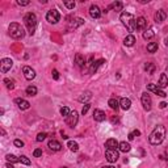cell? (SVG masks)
<instances>
[{"mask_svg":"<svg viewBox=\"0 0 168 168\" xmlns=\"http://www.w3.org/2000/svg\"><path fill=\"white\" fill-rule=\"evenodd\" d=\"M164 138H165V128L163 125H158L153 130V133L150 134L149 142L151 144H154V146H159L160 143H163Z\"/></svg>","mask_w":168,"mask_h":168,"instance_id":"cell-1","label":"cell"},{"mask_svg":"<svg viewBox=\"0 0 168 168\" xmlns=\"http://www.w3.org/2000/svg\"><path fill=\"white\" fill-rule=\"evenodd\" d=\"M24 21H25V25L28 26V30H29V34L33 36L36 32V28H37V16L34 13H26L24 16Z\"/></svg>","mask_w":168,"mask_h":168,"instance_id":"cell-2","label":"cell"},{"mask_svg":"<svg viewBox=\"0 0 168 168\" xmlns=\"http://www.w3.org/2000/svg\"><path fill=\"white\" fill-rule=\"evenodd\" d=\"M120 20H121L122 24L128 28L129 32H134V30H135V19H134V16L131 15V13H129V12L121 13Z\"/></svg>","mask_w":168,"mask_h":168,"instance_id":"cell-3","label":"cell"},{"mask_svg":"<svg viewBox=\"0 0 168 168\" xmlns=\"http://www.w3.org/2000/svg\"><path fill=\"white\" fill-rule=\"evenodd\" d=\"M9 36L13 38V40H21L22 37H24V28H22L20 24H17V22H12V24L9 25Z\"/></svg>","mask_w":168,"mask_h":168,"instance_id":"cell-4","label":"cell"},{"mask_svg":"<svg viewBox=\"0 0 168 168\" xmlns=\"http://www.w3.org/2000/svg\"><path fill=\"white\" fill-rule=\"evenodd\" d=\"M46 20L50 24H56V22L60 20V15L56 9H51L46 13Z\"/></svg>","mask_w":168,"mask_h":168,"instance_id":"cell-5","label":"cell"},{"mask_svg":"<svg viewBox=\"0 0 168 168\" xmlns=\"http://www.w3.org/2000/svg\"><path fill=\"white\" fill-rule=\"evenodd\" d=\"M140 103L143 105L144 110H151V106H153V100L150 97V95L147 92L142 93V97H140Z\"/></svg>","mask_w":168,"mask_h":168,"instance_id":"cell-6","label":"cell"},{"mask_svg":"<svg viewBox=\"0 0 168 168\" xmlns=\"http://www.w3.org/2000/svg\"><path fill=\"white\" fill-rule=\"evenodd\" d=\"M12 66H13V60L11 58H3L0 60V71L5 74L7 71H9Z\"/></svg>","mask_w":168,"mask_h":168,"instance_id":"cell-7","label":"cell"},{"mask_svg":"<svg viewBox=\"0 0 168 168\" xmlns=\"http://www.w3.org/2000/svg\"><path fill=\"white\" fill-rule=\"evenodd\" d=\"M78 120H79V113L76 110H74V112H71L66 117V124L69 126H71V128H74L75 125L78 124Z\"/></svg>","mask_w":168,"mask_h":168,"instance_id":"cell-8","label":"cell"},{"mask_svg":"<svg viewBox=\"0 0 168 168\" xmlns=\"http://www.w3.org/2000/svg\"><path fill=\"white\" fill-rule=\"evenodd\" d=\"M105 158L109 163H116L118 160V151L117 150H106L105 151Z\"/></svg>","mask_w":168,"mask_h":168,"instance_id":"cell-9","label":"cell"},{"mask_svg":"<svg viewBox=\"0 0 168 168\" xmlns=\"http://www.w3.org/2000/svg\"><path fill=\"white\" fill-rule=\"evenodd\" d=\"M22 74H24L26 80H33L36 78V71L32 67H29V66H24L22 67Z\"/></svg>","mask_w":168,"mask_h":168,"instance_id":"cell-10","label":"cell"},{"mask_svg":"<svg viewBox=\"0 0 168 168\" xmlns=\"http://www.w3.org/2000/svg\"><path fill=\"white\" fill-rule=\"evenodd\" d=\"M147 89L151 91V92H154L155 95H158V96H160V97L167 96V93H165L164 91H163L162 88H159L158 85H155V84H147Z\"/></svg>","mask_w":168,"mask_h":168,"instance_id":"cell-11","label":"cell"},{"mask_svg":"<svg viewBox=\"0 0 168 168\" xmlns=\"http://www.w3.org/2000/svg\"><path fill=\"white\" fill-rule=\"evenodd\" d=\"M89 15L92 19H100V16H101V11H100V8L97 5H91L89 8Z\"/></svg>","mask_w":168,"mask_h":168,"instance_id":"cell-12","label":"cell"},{"mask_svg":"<svg viewBox=\"0 0 168 168\" xmlns=\"http://www.w3.org/2000/svg\"><path fill=\"white\" fill-rule=\"evenodd\" d=\"M15 103L17 104V106H19L21 110H26V109L30 108V104H29V101H26V100H24V99H16Z\"/></svg>","mask_w":168,"mask_h":168,"instance_id":"cell-13","label":"cell"},{"mask_svg":"<svg viewBox=\"0 0 168 168\" xmlns=\"http://www.w3.org/2000/svg\"><path fill=\"white\" fill-rule=\"evenodd\" d=\"M93 118H95V121H97V122L105 121V112L100 110V109H95V112H93Z\"/></svg>","mask_w":168,"mask_h":168,"instance_id":"cell-14","label":"cell"},{"mask_svg":"<svg viewBox=\"0 0 168 168\" xmlns=\"http://www.w3.org/2000/svg\"><path fill=\"white\" fill-rule=\"evenodd\" d=\"M47 147H49L50 150H53V151H60V150H62V144H60L58 140H55V139L49 140Z\"/></svg>","mask_w":168,"mask_h":168,"instance_id":"cell-15","label":"cell"},{"mask_svg":"<svg viewBox=\"0 0 168 168\" xmlns=\"http://www.w3.org/2000/svg\"><path fill=\"white\" fill-rule=\"evenodd\" d=\"M146 25H147V21L144 17H138L135 20V30H142V29L146 28Z\"/></svg>","mask_w":168,"mask_h":168,"instance_id":"cell-16","label":"cell"},{"mask_svg":"<svg viewBox=\"0 0 168 168\" xmlns=\"http://www.w3.org/2000/svg\"><path fill=\"white\" fill-rule=\"evenodd\" d=\"M118 142L114 139V138H110V139H108L105 142V147L106 150H117L118 149Z\"/></svg>","mask_w":168,"mask_h":168,"instance_id":"cell-17","label":"cell"},{"mask_svg":"<svg viewBox=\"0 0 168 168\" xmlns=\"http://www.w3.org/2000/svg\"><path fill=\"white\" fill-rule=\"evenodd\" d=\"M165 19H167V12H165L164 9L156 11V13H155V21L156 22H163Z\"/></svg>","mask_w":168,"mask_h":168,"instance_id":"cell-18","label":"cell"},{"mask_svg":"<svg viewBox=\"0 0 168 168\" xmlns=\"http://www.w3.org/2000/svg\"><path fill=\"white\" fill-rule=\"evenodd\" d=\"M92 99V92H89V91H85V92H83V93L79 96V101L80 103H84V104H88V101Z\"/></svg>","mask_w":168,"mask_h":168,"instance_id":"cell-19","label":"cell"},{"mask_svg":"<svg viewBox=\"0 0 168 168\" xmlns=\"http://www.w3.org/2000/svg\"><path fill=\"white\" fill-rule=\"evenodd\" d=\"M104 63H105V59H99L97 62H93L89 67V74H95L97 71V69H99L100 66H103Z\"/></svg>","mask_w":168,"mask_h":168,"instance_id":"cell-20","label":"cell"},{"mask_svg":"<svg viewBox=\"0 0 168 168\" xmlns=\"http://www.w3.org/2000/svg\"><path fill=\"white\" fill-rule=\"evenodd\" d=\"M158 87L159 88H165L168 87V76L165 74H162L160 78H159V81H158Z\"/></svg>","mask_w":168,"mask_h":168,"instance_id":"cell-21","label":"cell"},{"mask_svg":"<svg viewBox=\"0 0 168 168\" xmlns=\"http://www.w3.org/2000/svg\"><path fill=\"white\" fill-rule=\"evenodd\" d=\"M120 106H121L124 110H129L131 106V101L130 99H128V97H124V99L120 100Z\"/></svg>","mask_w":168,"mask_h":168,"instance_id":"cell-22","label":"cell"},{"mask_svg":"<svg viewBox=\"0 0 168 168\" xmlns=\"http://www.w3.org/2000/svg\"><path fill=\"white\" fill-rule=\"evenodd\" d=\"M75 63H76V66L78 67H84V65H85V58H84L81 54H76L75 55Z\"/></svg>","mask_w":168,"mask_h":168,"instance_id":"cell-23","label":"cell"},{"mask_svg":"<svg viewBox=\"0 0 168 168\" xmlns=\"http://www.w3.org/2000/svg\"><path fill=\"white\" fill-rule=\"evenodd\" d=\"M108 105L113 109V110H117L120 108V100L116 99V97H112V99H109L108 101Z\"/></svg>","mask_w":168,"mask_h":168,"instance_id":"cell-24","label":"cell"},{"mask_svg":"<svg viewBox=\"0 0 168 168\" xmlns=\"http://www.w3.org/2000/svg\"><path fill=\"white\" fill-rule=\"evenodd\" d=\"M135 44V37H134L133 34H129L125 37L124 40V45L125 46H133V45Z\"/></svg>","mask_w":168,"mask_h":168,"instance_id":"cell-25","label":"cell"},{"mask_svg":"<svg viewBox=\"0 0 168 168\" xmlns=\"http://www.w3.org/2000/svg\"><path fill=\"white\" fill-rule=\"evenodd\" d=\"M109 8L116 11V12H120V11H122V8H124V3H121V1H114V3H112L109 5Z\"/></svg>","mask_w":168,"mask_h":168,"instance_id":"cell-26","label":"cell"},{"mask_svg":"<svg viewBox=\"0 0 168 168\" xmlns=\"http://www.w3.org/2000/svg\"><path fill=\"white\" fill-rule=\"evenodd\" d=\"M130 144L128 143V142H120V144H118V150L120 151H121V153H129V151H130Z\"/></svg>","mask_w":168,"mask_h":168,"instance_id":"cell-27","label":"cell"},{"mask_svg":"<svg viewBox=\"0 0 168 168\" xmlns=\"http://www.w3.org/2000/svg\"><path fill=\"white\" fill-rule=\"evenodd\" d=\"M83 24H84V20L80 19V17H76V19H74L71 21V28L76 29L78 26H80V25H83Z\"/></svg>","mask_w":168,"mask_h":168,"instance_id":"cell-28","label":"cell"},{"mask_svg":"<svg viewBox=\"0 0 168 168\" xmlns=\"http://www.w3.org/2000/svg\"><path fill=\"white\" fill-rule=\"evenodd\" d=\"M25 92H26L28 96H36V95H37V88H36L34 85H29V87H26Z\"/></svg>","mask_w":168,"mask_h":168,"instance_id":"cell-29","label":"cell"},{"mask_svg":"<svg viewBox=\"0 0 168 168\" xmlns=\"http://www.w3.org/2000/svg\"><path fill=\"white\" fill-rule=\"evenodd\" d=\"M67 147H69L71 151H74V153H76L79 150V144L75 142V140H69V143H67Z\"/></svg>","mask_w":168,"mask_h":168,"instance_id":"cell-30","label":"cell"},{"mask_svg":"<svg viewBox=\"0 0 168 168\" xmlns=\"http://www.w3.org/2000/svg\"><path fill=\"white\" fill-rule=\"evenodd\" d=\"M144 70L147 71V74L153 75L154 72H155V65H153V63H146V66H144Z\"/></svg>","mask_w":168,"mask_h":168,"instance_id":"cell-31","label":"cell"},{"mask_svg":"<svg viewBox=\"0 0 168 168\" xmlns=\"http://www.w3.org/2000/svg\"><path fill=\"white\" fill-rule=\"evenodd\" d=\"M158 50V42H151V44L147 45V51L149 53H155Z\"/></svg>","mask_w":168,"mask_h":168,"instance_id":"cell-32","label":"cell"},{"mask_svg":"<svg viewBox=\"0 0 168 168\" xmlns=\"http://www.w3.org/2000/svg\"><path fill=\"white\" fill-rule=\"evenodd\" d=\"M4 83H5L7 88L9 91H12L13 88H15V80H13V79H4Z\"/></svg>","mask_w":168,"mask_h":168,"instance_id":"cell-33","label":"cell"},{"mask_svg":"<svg viewBox=\"0 0 168 168\" xmlns=\"http://www.w3.org/2000/svg\"><path fill=\"white\" fill-rule=\"evenodd\" d=\"M5 158H7V162H8V163H17V162H20V158L12 155V154H8Z\"/></svg>","mask_w":168,"mask_h":168,"instance_id":"cell-34","label":"cell"},{"mask_svg":"<svg viewBox=\"0 0 168 168\" xmlns=\"http://www.w3.org/2000/svg\"><path fill=\"white\" fill-rule=\"evenodd\" d=\"M154 34H155V33H154L153 29H149V30H146L143 33V38H144V40H150V38L154 37Z\"/></svg>","mask_w":168,"mask_h":168,"instance_id":"cell-35","label":"cell"},{"mask_svg":"<svg viewBox=\"0 0 168 168\" xmlns=\"http://www.w3.org/2000/svg\"><path fill=\"white\" fill-rule=\"evenodd\" d=\"M20 163H21V164H25V165H30V160H29V158H26L25 155L20 156Z\"/></svg>","mask_w":168,"mask_h":168,"instance_id":"cell-36","label":"cell"},{"mask_svg":"<svg viewBox=\"0 0 168 168\" xmlns=\"http://www.w3.org/2000/svg\"><path fill=\"white\" fill-rule=\"evenodd\" d=\"M70 113H71V110H70L67 106H63V108H60V114H62L63 117H67Z\"/></svg>","mask_w":168,"mask_h":168,"instance_id":"cell-37","label":"cell"},{"mask_svg":"<svg viewBox=\"0 0 168 168\" xmlns=\"http://www.w3.org/2000/svg\"><path fill=\"white\" fill-rule=\"evenodd\" d=\"M63 4H65V5L69 9H74V8H75V1H70V0H65V1H63Z\"/></svg>","mask_w":168,"mask_h":168,"instance_id":"cell-38","label":"cell"},{"mask_svg":"<svg viewBox=\"0 0 168 168\" xmlns=\"http://www.w3.org/2000/svg\"><path fill=\"white\" fill-rule=\"evenodd\" d=\"M46 137H47V134H46V133H40V134L37 135V138H36V139H37V142H42V140H44Z\"/></svg>","mask_w":168,"mask_h":168,"instance_id":"cell-39","label":"cell"},{"mask_svg":"<svg viewBox=\"0 0 168 168\" xmlns=\"http://www.w3.org/2000/svg\"><path fill=\"white\" fill-rule=\"evenodd\" d=\"M41 155H42V150L41 149H36L34 151H33V156H34V158H40Z\"/></svg>","mask_w":168,"mask_h":168,"instance_id":"cell-40","label":"cell"},{"mask_svg":"<svg viewBox=\"0 0 168 168\" xmlns=\"http://www.w3.org/2000/svg\"><path fill=\"white\" fill-rule=\"evenodd\" d=\"M13 143H15L16 147H24V142H22V140H20V139H15V142H13Z\"/></svg>","mask_w":168,"mask_h":168,"instance_id":"cell-41","label":"cell"},{"mask_svg":"<svg viewBox=\"0 0 168 168\" xmlns=\"http://www.w3.org/2000/svg\"><path fill=\"white\" fill-rule=\"evenodd\" d=\"M53 78H54V80H59V72L56 71V70H53Z\"/></svg>","mask_w":168,"mask_h":168,"instance_id":"cell-42","label":"cell"},{"mask_svg":"<svg viewBox=\"0 0 168 168\" xmlns=\"http://www.w3.org/2000/svg\"><path fill=\"white\" fill-rule=\"evenodd\" d=\"M89 104H84V106H83V109H81V113H83V114H85V113L88 112V110H89Z\"/></svg>","mask_w":168,"mask_h":168,"instance_id":"cell-43","label":"cell"},{"mask_svg":"<svg viewBox=\"0 0 168 168\" xmlns=\"http://www.w3.org/2000/svg\"><path fill=\"white\" fill-rule=\"evenodd\" d=\"M17 4L21 7H25V5H29L30 4V1H28V0H25V1H21V0H17Z\"/></svg>","mask_w":168,"mask_h":168,"instance_id":"cell-44","label":"cell"},{"mask_svg":"<svg viewBox=\"0 0 168 168\" xmlns=\"http://www.w3.org/2000/svg\"><path fill=\"white\" fill-rule=\"evenodd\" d=\"M131 133H133L134 137H138V135H140V131L139 130H134V131H131Z\"/></svg>","mask_w":168,"mask_h":168,"instance_id":"cell-45","label":"cell"},{"mask_svg":"<svg viewBox=\"0 0 168 168\" xmlns=\"http://www.w3.org/2000/svg\"><path fill=\"white\" fill-rule=\"evenodd\" d=\"M159 106H160L162 109H164L165 106H167V103H164V101H163V103H160V104H159Z\"/></svg>","mask_w":168,"mask_h":168,"instance_id":"cell-46","label":"cell"},{"mask_svg":"<svg viewBox=\"0 0 168 168\" xmlns=\"http://www.w3.org/2000/svg\"><path fill=\"white\" fill-rule=\"evenodd\" d=\"M129 139H130V140H133V139H134V135H133V133H130V134H129Z\"/></svg>","mask_w":168,"mask_h":168,"instance_id":"cell-47","label":"cell"},{"mask_svg":"<svg viewBox=\"0 0 168 168\" xmlns=\"http://www.w3.org/2000/svg\"><path fill=\"white\" fill-rule=\"evenodd\" d=\"M7 168H15V167H13L11 163H7Z\"/></svg>","mask_w":168,"mask_h":168,"instance_id":"cell-48","label":"cell"},{"mask_svg":"<svg viewBox=\"0 0 168 168\" xmlns=\"http://www.w3.org/2000/svg\"><path fill=\"white\" fill-rule=\"evenodd\" d=\"M140 3H142V4H146V3H149V0H140Z\"/></svg>","mask_w":168,"mask_h":168,"instance_id":"cell-49","label":"cell"},{"mask_svg":"<svg viewBox=\"0 0 168 168\" xmlns=\"http://www.w3.org/2000/svg\"><path fill=\"white\" fill-rule=\"evenodd\" d=\"M103 168H114V167H113V165H104Z\"/></svg>","mask_w":168,"mask_h":168,"instance_id":"cell-50","label":"cell"},{"mask_svg":"<svg viewBox=\"0 0 168 168\" xmlns=\"http://www.w3.org/2000/svg\"><path fill=\"white\" fill-rule=\"evenodd\" d=\"M164 44H165V46H168V38H165L164 40Z\"/></svg>","mask_w":168,"mask_h":168,"instance_id":"cell-51","label":"cell"},{"mask_svg":"<svg viewBox=\"0 0 168 168\" xmlns=\"http://www.w3.org/2000/svg\"><path fill=\"white\" fill-rule=\"evenodd\" d=\"M62 168H69V167H62Z\"/></svg>","mask_w":168,"mask_h":168,"instance_id":"cell-52","label":"cell"}]
</instances>
